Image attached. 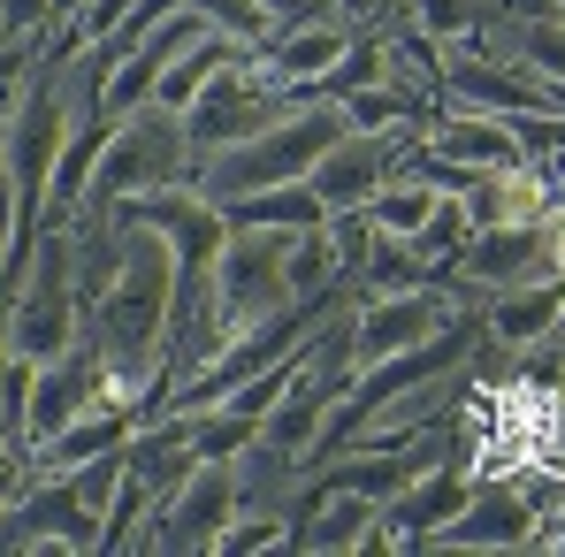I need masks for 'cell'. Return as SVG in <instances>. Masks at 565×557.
<instances>
[{
    "instance_id": "obj_25",
    "label": "cell",
    "mask_w": 565,
    "mask_h": 557,
    "mask_svg": "<svg viewBox=\"0 0 565 557\" xmlns=\"http://www.w3.org/2000/svg\"><path fill=\"white\" fill-rule=\"evenodd\" d=\"M62 23V0H0V39H46Z\"/></svg>"
},
{
    "instance_id": "obj_21",
    "label": "cell",
    "mask_w": 565,
    "mask_h": 557,
    "mask_svg": "<svg viewBox=\"0 0 565 557\" xmlns=\"http://www.w3.org/2000/svg\"><path fill=\"white\" fill-rule=\"evenodd\" d=\"M467 237H473V206L459 199V191H444V199L428 206V222L413 229V253H420L428 268H444V276H451V260H459V245H467Z\"/></svg>"
},
{
    "instance_id": "obj_4",
    "label": "cell",
    "mask_w": 565,
    "mask_h": 557,
    "mask_svg": "<svg viewBox=\"0 0 565 557\" xmlns=\"http://www.w3.org/2000/svg\"><path fill=\"white\" fill-rule=\"evenodd\" d=\"M290 107H306V99L290 93V85H276V77H268V62L253 54V62L222 69V77H214V85L184 107V138H191V153L206 161V153H222V146L260 138V130H268V122H282Z\"/></svg>"
},
{
    "instance_id": "obj_12",
    "label": "cell",
    "mask_w": 565,
    "mask_h": 557,
    "mask_svg": "<svg viewBox=\"0 0 565 557\" xmlns=\"http://www.w3.org/2000/svg\"><path fill=\"white\" fill-rule=\"evenodd\" d=\"M352 15L337 23V15H313V23H290V31H276L268 46H260V62H268V77L276 85H290L298 99H321V77L344 62V46H352Z\"/></svg>"
},
{
    "instance_id": "obj_20",
    "label": "cell",
    "mask_w": 565,
    "mask_h": 557,
    "mask_svg": "<svg viewBox=\"0 0 565 557\" xmlns=\"http://www.w3.org/2000/svg\"><path fill=\"white\" fill-rule=\"evenodd\" d=\"M360 282H367V290H413V282H451V276H444V268H428L405 237L375 229V237H367V260H360Z\"/></svg>"
},
{
    "instance_id": "obj_13",
    "label": "cell",
    "mask_w": 565,
    "mask_h": 557,
    "mask_svg": "<svg viewBox=\"0 0 565 557\" xmlns=\"http://www.w3.org/2000/svg\"><path fill=\"white\" fill-rule=\"evenodd\" d=\"M428 153L459 161V169H473V176H489V169H520V138H512V122H504V115H481V107H444V115L428 122Z\"/></svg>"
},
{
    "instance_id": "obj_22",
    "label": "cell",
    "mask_w": 565,
    "mask_h": 557,
    "mask_svg": "<svg viewBox=\"0 0 565 557\" xmlns=\"http://www.w3.org/2000/svg\"><path fill=\"white\" fill-rule=\"evenodd\" d=\"M146 512H153V489L122 473L115 504L99 512V550H138V543H146Z\"/></svg>"
},
{
    "instance_id": "obj_1",
    "label": "cell",
    "mask_w": 565,
    "mask_h": 557,
    "mask_svg": "<svg viewBox=\"0 0 565 557\" xmlns=\"http://www.w3.org/2000/svg\"><path fill=\"white\" fill-rule=\"evenodd\" d=\"M337 138H344V107H337V99H306V107H290L282 122H268L260 138L206 153L191 184L206 191L214 206H230V199H245V191L306 184V176H313V161H321Z\"/></svg>"
},
{
    "instance_id": "obj_6",
    "label": "cell",
    "mask_w": 565,
    "mask_h": 557,
    "mask_svg": "<svg viewBox=\"0 0 565 557\" xmlns=\"http://www.w3.org/2000/svg\"><path fill=\"white\" fill-rule=\"evenodd\" d=\"M543 496L512 489V481H473V496L428 535V550H527L543 543Z\"/></svg>"
},
{
    "instance_id": "obj_27",
    "label": "cell",
    "mask_w": 565,
    "mask_h": 557,
    "mask_svg": "<svg viewBox=\"0 0 565 557\" xmlns=\"http://www.w3.org/2000/svg\"><path fill=\"white\" fill-rule=\"evenodd\" d=\"M535 176H543V184H551V191L565 184V146H551V153H543V161H535Z\"/></svg>"
},
{
    "instance_id": "obj_8",
    "label": "cell",
    "mask_w": 565,
    "mask_h": 557,
    "mask_svg": "<svg viewBox=\"0 0 565 557\" xmlns=\"http://www.w3.org/2000/svg\"><path fill=\"white\" fill-rule=\"evenodd\" d=\"M535 276H565L558 245H551V214L543 222H473V237L451 260V282H481V290H512Z\"/></svg>"
},
{
    "instance_id": "obj_16",
    "label": "cell",
    "mask_w": 565,
    "mask_h": 557,
    "mask_svg": "<svg viewBox=\"0 0 565 557\" xmlns=\"http://www.w3.org/2000/svg\"><path fill=\"white\" fill-rule=\"evenodd\" d=\"M130 428H138V405H115V397H99V405H85L54 443H39L31 451V465L39 473H70V465L99 459V451H115V443H130Z\"/></svg>"
},
{
    "instance_id": "obj_11",
    "label": "cell",
    "mask_w": 565,
    "mask_h": 557,
    "mask_svg": "<svg viewBox=\"0 0 565 557\" xmlns=\"http://www.w3.org/2000/svg\"><path fill=\"white\" fill-rule=\"evenodd\" d=\"M467 451H473V443H451L444 459L420 465V473H413V481L382 504V519L397 527V550H428V535H436V527H444V519H451V512L473 496V481H481V473H473Z\"/></svg>"
},
{
    "instance_id": "obj_30",
    "label": "cell",
    "mask_w": 565,
    "mask_h": 557,
    "mask_svg": "<svg viewBox=\"0 0 565 557\" xmlns=\"http://www.w3.org/2000/svg\"><path fill=\"white\" fill-rule=\"evenodd\" d=\"M0 191H8V115H0Z\"/></svg>"
},
{
    "instance_id": "obj_14",
    "label": "cell",
    "mask_w": 565,
    "mask_h": 557,
    "mask_svg": "<svg viewBox=\"0 0 565 557\" xmlns=\"http://www.w3.org/2000/svg\"><path fill=\"white\" fill-rule=\"evenodd\" d=\"M558 306H565V276H535V282H512V290H489V313L481 329L512 352H543L551 329H558Z\"/></svg>"
},
{
    "instance_id": "obj_32",
    "label": "cell",
    "mask_w": 565,
    "mask_h": 557,
    "mask_svg": "<svg viewBox=\"0 0 565 557\" xmlns=\"http://www.w3.org/2000/svg\"><path fill=\"white\" fill-rule=\"evenodd\" d=\"M375 8H413V0H375Z\"/></svg>"
},
{
    "instance_id": "obj_5",
    "label": "cell",
    "mask_w": 565,
    "mask_h": 557,
    "mask_svg": "<svg viewBox=\"0 0 565 557\" xmlns=\"http://www.w3.org/2000/svg\"><path fill=\"white\" fill-rule=\"evenodd\" d=\"M282 253H290V229L230 222V237H222V260H214V306H222L230 336H237L245 321H260V313H282V306H298V298L282 290Z\"/></svg>"
},
{
    "instance_id": "obj_26",
    "label": "cell",
    "mask_w": 565,
    "mask_h": 557,
    "mask_svg": "<svg viewBox=\"0 0 565 557\" xmlns=\"http://www.w3.org/2000/svg\"><path fill=\"white\" fill-rule=\"evenodd\" d=\"M260 8H268V23H276V31H290V23H313V15H329L337 0H260Z\"/></svg>"
},
{
    "instance_id": "obj_28",
    "label": "cell",
    "mask_w": 565,
    "mask_h": 557,
    "mask_svg": "<svg viewBox=\"0 0 565 557\" xmlns=\"http://www.w3.org/2000/svg\"><path fill=\"white\" fill-rule=\"evenodd\" d=\"M337 8H344L352 23H375V0H337Z\"/></svg>"
},
{
    "instance_id": "obj_2",
    "label": "cell",
    "mask_w": 565,
    "mask_h": 557,
    "mask_svg": "<svg viewBox=\"0 0 565 557\" xmlns=\"http://www.w3.org/2000/svg\"><path fill=\"white\" fill-rule=\"evenodd\" d=\"M0 329H8V352L15 360H62L77 336H85V298H77V253H70V229H46L31 268L15 276L8 306H0Z\"/></svg>"
},
{
    "instance_id": "obj_29",
    "label": "cell",
    "mask_w": 565,
    "mask_h": 557,
    "mask_svg": "<svg viewBox=\"0 0 565 557\" xmlns=\"http://www.w3.org/2000/svg\"><path fill=\"white\" fill-rule=\"evenodd\" d=\"M551 245H558V268H565V206H551Z\"/></svg>"
},
{
    "instance_id": "obj_17",
    "label": "cell",
    "mask_w": 565,
    "mask_h": 557,
    "mask_svg": "<svg viewBox=\"0 0 565 557\" xmlns=\"http://www.w3.org/2000/svg\"><path fill=\"white\" fill-rule=\"evenodd\" d=\"M282 290L298 306L313 298H344V268H337V229L313 222V229H290V253H282Z\"/></svg>"
},
{
    "instance_id": "obj_31",
    "label": "cell",
    "mask_w": 565,
    "mask_h": 557,
    "mask_svg": "<svg viewBox=\"0 0 565 557\" xmlns=\"http://www.w3.org/2000/svg\"><path fill=\"white\" fill-rule=\"evenodd\" d=\"M543 543H565V512H558V527H543Z\"/></svg>"
},
{
    "instance_id": "obj_15",
    "label": "cell",
    "mask_w": 565,
    "mask_h": 557,
    "mask_svg": "<svg viewBox=\"0 0 565 557\" xmlns=\"http://www.w3.org/2000/svg\"><path fill=\"white\" fill-rule=\"evenodd\" d=\"M107 130L115 122L99 107H77L70 138H62V161H54V184H46V229H70L85 214V191H93V169H99V153H107Z\"/></svg>"
},
{
    "instance_id": "obj_24",
    "label": "cell",
    "mask_w": 565,
    "mask_h": 557,
    "mask_svg": "<svg viewBox=\"0 0 565 557\" xmlns=\"http://www.w3.org/2000/svg\"><path fill=\"white\" fill-rule=\"evenodd\" d=\"M214 31H230V39H245V46H268L276 39V23H268V8L260 0H191Z\"/></svg>"
},
{
    "instance_id": "obj_34",
    "label": "cell",
    "mask_w": 565,
    "mask_h": 557,
    "mask_svg": "<svg viewBox=\"0 0 565 557\" xmlns=\"http://www.w3.org/2000/svg\"><path fill=\"white\" fill-rule=\"evenodd\" d=\"M558 8H565V0H558Z\"/></svg>"
},
{
    "instance_id": "obj_3",
    "label": "cell",
    "mask_w": 565,
    "mask_h": 557,
    "mask_svg": "<svg viewBox=\"0 0 565 557\" xmlns=\"http://www.w3.org/2000/svg\"><path fill=\"white\" fill-rule=\"evenodd\" d=\"M199 176V153H191L184 138V115L177 107H161V99H146L138 115H122L115 130H107V153H99L93 169V191H85V206H122V199H138V191H161V184H191Z\"/></svg>"
},
{
    "instance_id": "obj_33",
    "label": "cell",
    "mask_w": 565,
    "mask_h": 557,
    "mask_svg": "<svg viewBox=\"0 0 565 557\" xmlns=\"http://www.w3.org/2000/svg\"><path fill=\"white\" fill-rule=\"evenodd\" d=\"M543 352H565V344H543Z\"/></svg>"
},
{
    "instance_id": "obj_10",
    "label": "cell",
    "mask_w": 565,
    "mask_h": 557,
    "mask_svg": "<svg viewBox=\"0 0 565 557\" xmlns=\"http://www.w3.org/2000/svg\"><path fill=\"white\" fill-rule=\"evenodd\" d=\"M451 321V298L436 290V282H413V290H367L360 298V313H352V374L390 360V352H413L420 336H436Z\"/></svg>"
},
{
    "instance_id": "obj_23",
    "label": "cell",
    "mask_w": 565,
    "mask_h": 557,
    "mask_svg": "<svg viewBox=\"0 0 565 557\" xmlns=\"http://www.w3.org/2000/svg\"><path fill=\"white\" fill-rule=\"evenodd\" d=\"M405 15H413V31H428L444 54H451V46H473V31H481V0H413Z\"/></svg>"
},
{
    "instance_id": "obj_19",
    "label": "cell",
    "mask_w": 565,
    "mask_h": 557,
    "mask_svg": "<svg viewBox=\"0 0 565 557\" xmlns=\"http://www.w3.org/2000/svg\"><path fill=\"white\" fill-rule=\"evenodd\" d=\"M153 420H161V413H153ZM177 420H184L199 459H245V451L260 443V420L237 413V405H199V413H177Z\"/></svg>"
},
{
    "instance_id": "obj_18",
    "label": "cell",
    "mask_w": 565,
    "mask_h": 557,
    "mask_svg": "<svg viewBox=\"0 0 565 557\" xmlns=\"http://www.w3.org/2000/svg\"><path fill=\"white\" fill-rule=\"evenodd\" d=\"M222 222L313 229V222H329V206H321V191H313V184H276V191H245V199H230V206H222Z\"/></svg>"
},
{
    "instance_id": "obj_7",
    "label": "cell",
    "mask_w": 565,
    "mask_h": 557,
    "mask_svg": "<svg viewBox=\"0 0 565 557\" xmlns=\"http://www.w3.org/2000/svg\"><path fill=\"white\" fill-rule=\"evenodd\" d=\"M230 512H237V459H199V473L184 489L146 512V543L138 550H214Z\"/></svg>"
},
{
    "instance_id": "obj_9",
    "label": "cell",
    "mask_w": 565,
    "mask_h": 557,
    "mask_svg": "<svg viewBox=\"0 0 565 557\" xmlns=\"http://www.w3.org/2000/svg\"><path fill=\"white\" fill-rule=\"evenodd\" d=\"M107 397V367H99V352H93V336H77L62 360H46V367L31 374V405H23V436H15V451L31 459L39 443H54L85 405H99ZM122 405V397H115Z\"/></svg>"
}]
</instances>
